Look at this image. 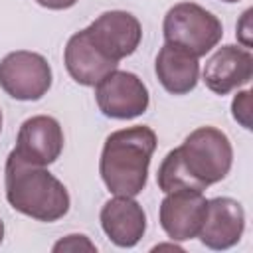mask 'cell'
<instances>
[{"mask_svg": "<svg viewBox=\"0 0 253 253\" xmlns=\"http://www.w3.org/2000/svg\"><path fill=\"white\" fill-rule=\"evenodd\" d=\"M4 188L8 204L32 219L51 223L69 211L67 188L45 166L32 164L14 150L6 158Z\"/></svg>", "mask_w": 253, "mask_h": 253, "instance_id": "3957f363", "label": "cell"}, {"mask_svg": "<svg viewBox=\"0 0 253 253\" xmlns=\"http://www.w3.org/2000/svg\"><path fill=\"white\" fill-rule=\"evenodd\" d=\"M0 130H2V111H0Z\"/></svg>", "mask_w": 253, "mask_h": 253, "instance_id": "ffe728a7", "label": "cell"}, {"mask_svg": "<svg viewBox=\"0 0 253 253\" xmlns=\"http://www.w3.org/2000/svg\"><path fill=\"white\" fill-rule=\"evenodd\" d=\"M245 229V211L243 206L227 196H217L208 200L206 217L200 227V241L213 251H223L241 239Z\"/></svg>", "mask_w": 253, "mask_h": 253, "instance_id": "30bf717a", "label": "cell"}, {"mask_svg": "<svg viewBox=\"0 0 253 253\" xmlns=\"http://www.w3.org/2000/svg\"><path fill=\"white\" fill-rule=\"evenodd\" d=\"M2 239H4V221L0 219V243H2Z\"/></svg>", "mask_w": 253, "mask_h": 253, "instance_id": "d6986e66", "label": "cell"}, {"mask_svg": "<svg viewBox=\"0 0 253 253\" xmlns=\"http://www.w3.org/2000/svg\"><path fill=\"white\" fill-rule=\"evenodd\" d=\"M231 162L233 148L227 134L215 126H200L164 156L156 182L164 194L174 190L204 192L229 174Z\"/></svg>", "mask_w": 253, "mask_h": 253, "instance_id": "6da1fadb", "label": "cell"}, {"mask_svg": "<svg viewBox=\"0 0 253 253\" xmlns=\"http://www.w3.org/2000/svg\"><path fill=\"white\" fill-rule=\"evenodd\" d=\"M154 71L160 85L172 95L190 93L196 89L200 79L198 57L174 43H164L160 47L154 61Z\"/></svg>", "mask_w": 253, "mask_h": 253, "instance_id": "5bb4252c", "label": "cell"}, {"mask_svg": "<svg viewBox=\"0 0 253 253\" xmlns=\"http://www.w3.org/2000/svg\"><path fill=\"white\" fill-rule=\"evenodd\" d=\"M91 42L113 61L132 55L142 40V26L130 12L109 10L103 12L85 28Z\"/></svg>", "mask_w": 253, "mask_h": 253, "instance_id": "52a82bcc", "label": "cell"}, {"mask_svg": "<svg viewBox=\"0 0 253 253\" xmlns=\"http://www.w3.org/2000/svg\"><path fill=\"white\" fill-rule=\"evenodd\" d=\"M221 2H239V0H221Z\"/></svg>", "mask_w": 253, "mask_h": 253, "instance_id": "44dd1931", "label": "cell"}, {"mask_svg": "<svg viewBox=\"0 0 253 253\" xmlns=\"http://www.w3.org/2000/svg\"><path fill=\"white\" fill-rule=\"evenodd\" d=\"M208 200L198 190H174L168 192L160 204L158 219L160 227L172 241L194 239L206 217Z\"/></svg>", "mask_w": 253, "mask_h": 253, "instance_id": "ba28073f", "label": "cell"}, {"mask_svg": "<svg viewBox=\"0 0 253 253\" xmlns=\"http://www.w3.org/2000/svg\"><path fill=\"white\" fill-rule=\"evenodd\" d=\"M253 77V55L243 45H221L206 61L202 79L215 95H227L233 89L247 85Z\"/></svg>", "mask_w": 253, "mask_h": 253, "instance_id": "8fae6325", "label": "cell"}, {"mask_svg": "<svg viewBox=\"0 0 253 253\" xmlns=\"http://www.w3.org/2000/svg\"><path fill=\"white\" fill-rule=\"evenodd\" d=\"M156 150V132L136 125L111 132L105 138L99 172L115 196H138L146 188L150 158Z\"/></svg>", "mask_w": 253, "mask_h": 253, "instance_id": "7a4b0ae2", "label": "cell"}, {"mask_svg": "<svg viewBox=\"0 0 253 253\" xmlns=\"http://www.w3.org/2000/svg\"><path fill=\"white\" fill-rule=\"evenodd\" d=\"M63 63L71 79L85 87H95L107 73L117 69V61L109 59L87 36L85 30L75 32L63 51Z\"/></svg>", "mask_w": 253, "mask_h": 253, "instance_id": "7c38bea8", "label": "cell"}, {"mask_svg": "<svg viewBox=\"0 0 253 253\" xmlns=\"http://www.w3.org/2000/svg\"><path fill=\"white\" fill-rule=\"evenodd\" d=\"M63 150V130L57 119L49 115H36L22 123L14 152L40 166L53 164Z\"/></svg>", "mask_w": 253, "mask_h": 253, "instance_id": "9c48e42d", "label": "cell"}, {"mask_svg": "<svg viewBox=\"0 0 253 253\" xmlns=\"http://www.w3.org/2000/svg\"><path fill=\"white\" fill-rule=\"evenodd\" d=\"M251 14H253L251 8L245 10L243 16H241V22L237 24V38H239L241 45L247 47V49L251 47V26H249V22H251Z\"/></svg>", "mask_w": 253, "mask_h": 253, "instance_id": "e0dca14e", "label": "cell"}, {"mask_svg": "<svg viewBox=\"0 0 253 253\" xmlns=\"http://www.w3.org/2000/svg\"><path fill=\"white\" fill-rule=\"evenodd\" d=\"M81 249L97 251V247L87 239V235H79V233L67 235L65 239H61L53 245V251H81Z\"/></svg>", "mask_w": 253, "mask_h": 253, "instance_id": "2e32d148", "label": "cell"}, {"mask_svg": "<svg viewBox=\"0 0 253 253\" xmlns=\"http://www.w3.org/2000/svg\"><path fill=\"white\" fill-rule=\"evenodd\" d=\"M36 2L47 10H67V8L75 6L79 0H36Z\"/></svg>", "mask_w": 253, "mask_h": 253, "instance_id": "ac0fdd59", "label": "cell"}, {"mask_svg": "<svg viewBox=\"0 0 253 253\" xmlns=\"http://www.w3.org/2000/svg\"><path fill=\"white\" fill-rule=\"evenodd\" d=\"M233 119L247 130H251V91H239L231 101Z\"/></svg>", "mask_w": 253, "mask_h": 253, "instance_id": "9a60e30c", "label": "cell"}, {"mask_svg": "<svg viewBox=\"0 0 253 253\" xmlns=\"http://www.w3.org/2000/svg\"><path fill=\"white\" fill-rule=\"evenodd\" d=\"M0 87L16 101H38L51 87V67L42 53L12 51L0 61Z\"/></svg>", "mask_w": 253, "mask_h": 253, "instance_id": "5b68a950", "label": "cell"}, {"mask_svg": "<svg viewBox=\"0 0 253 253\" xmlns=\"http://www.w3.org/2000/svg\"><path fill=\"white\" fill-rule=\"evenodd\" d=\"M95 101L105 117L128 121L146 113L150 95L138 75L115 69L95 85Z\"/></svg>", "mask_w": 253, "mask_h": 253, "instance_id": "8992f818", "label": "cell"}, {"mask_svg": "<svg viewBox=\"0 0 253 253\" xmlns=\"http://www.w3.org/2000/svg\"><path fill=\"white\" fill-rule=\"evenodd\" d=\"M162 32L166 43H174L200 59L219 43L223 26L215 14L200 4L178 2L166 12Z\"/></svg>", "mask_w": 253, "mask_h": 253, "instance_id": "277c9868", "label": "cell"}, {"mask_svg": "<svg viewBox=\"0 0 253 253\" xmlns=\"http://www.w3.org/2000/svg\"><path fill=\"white\" fill-rule=\"evenodd\" d=\"M101 227L117 247H134L146 231V213L130 196H115L101 208Z\"/></svg>", "mask_w": 253, "mask_h": 253, "instance_id": "4fadbf2b", "label": "cell"}]
</instances>
